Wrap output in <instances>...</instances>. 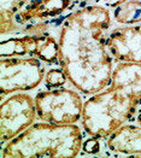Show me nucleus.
<instances>
[{
  "instance_id": "nucleus-17",
  "label": "nucleus",
  "mask_w": 141,
  "mask_h": 158,
  "mask_svg": "<svg viewBox=\"0 0 141 158\" xmlns=\"http://www.w3.org/2000/svg\"><path fill=\"white\" fill-rule=\"evenodd\" d=\"M138 122H139V123L141 124V114L139 115V116H138Z\"/></svg>"
},
{
  "instance_id": "nucleus-11",
  "label": "nucleus",
  "mask_w": 141,
  "mask_h": 158,
  "mask_svg": "<svg viewBox=\"0 0 141 158\" xmlns=\"http://www.w3.org/2000/svg\"><path fill=\"white\" fill-rule=\"evenodd\" d=\"M116 22L126 26L141 24V1L129 0L115 7L114 11Z\"/></svg>"
},
{
  "instance_id": "nucleus-3",
  "label": "nucleus",
  "mask_w": 141,
  "mask_h": 158,
  "mask_svg": "<svg viewBox=\"0 0 141 158\" xmlns=\"http://www.w3.org/2000/svg\"><path fill=\"white\" fill-rule=\"evenodd\" d=\"M141 98L127 87L115 82L93 94L82 110V127L90 136L109 138L136 111Z\"/></svg>"
},
{
  "instance_id": "nucleus-10",
  "label": "nucleus",
  "mask_w": 141,
  "mask_h": 158,
  "mask_svg": "<svg viewBox=\"0 0 141 158\" xmlns=\"http://www.w3.org/2000/svg\"><path fill=\"white\" fill-rule=\"evenodd\" d=\"M107 148L115 153L141 156V124H123L106 141Z\"/></svg>"
},
{
  "instance_id": "nucleus-6",
  "label": "nucleus",
  "mask_w": 141,
  "mask_h": 158,
  "mask_svg": "<svg viewBox=\"0 0 141 158\" xmlns=\"http://www.w3.org/2000/svg\"><path fill=\"white\" fill-rule=\"evenodd\" d=\"M38 117L35 99L27 93H16L0 106V140L6 144L30 127Z\"/></svg>"
},
{
  "instance_id": "nucleus-14",
  "label": "nucleus",
  "mask_w": 141,
  "mask_h": 158,
  "mask_svg": "<svg viewBox=\"0 0 141 158\" xmlns=\"http://www.w3.org/2000/svg\"><path fill=\"white\" fill-rule=\"evenodd\" d=\"M82 151L88 155H95L100 151V143L98 140V138L92 136L89 139H87L83 144H82Z\"/></svg>"
},
{
  "instance_id": "nucleus-15",
  "label": "nucleus",
  "mask_w": 141,
  "mask_h": 158,
  "mask_svg": "<svg viewBox=\"0 0 141 158\" xmlns=\"http://www.w3.org/2000/svg\"><path fill=\"white\" fill-rule=\"evenodd\" d=\"M126 1H129V0H103L104 4L106 6H109V7H117L118 5H121V4L126 2Z\"/></svg>"
},
{
  "instance_id": "nucleus-13",
  "label": "nucleus",
  "mask_w": 141,
  "mask_h": 158,
  "mask_svg": "<svg viewBox=\"0 0 141 158\" xmlns=\"http://www.w3.org/2000/svg\"><path fill=\"white\" fill-rule=\"evenodd\" d=\"M66 81H68V77L62 68L60 69H58V68L50 69L45 75V85L48 89L59 88L63 85H65Z\"/></svg>"
},
{
  "instance_id": "nucleus-2",
  "label": "nucleus",
  "mask_w": 141,
  "mask_h": 158,
  "mask_svg": "<svg viewBox=\"0 0 141 158\" xmlns=\"http://www.w3.org/2000/svg\"><path fill=\"white\" fill-rule=\"evenodd\" d=\"M82 132L76 124L33 123L7 141L2 158H74L82 150Z\"/></svg>"
},
{
  "instance_id": "nucleus-9",
  "label": "nucleus",
  "mask_w": 141,
  "mask_h": 158,
  "mask_svg": "<svg viewBox=\"0 0 141 158\" xmlns=\"http://www.w3.org/2000/svg\"><path fill=\"white\" fill-rule=\"evenodd\" d=\"M74 0H29L26 6L15 16V22L22 28L44 19L59 16L69 10Z\"/></svg>"
},
{
  "instance_id": "nucleus-12",
  "label": "nucleus",
  "mask_w": 141,
  "mask_h": 158,
  "mask_svg": "<svg viewBox=\"0 0 141 158\" xmlns=\"http://www.w3.org/2000/svg\"><path fill=\"white\" fill-rule=\"evenodd\" d=\"M28 2L29 0H0V23L15 21V16Z\"/></svg>"
},
{
  "instance_id": "nucleus-16",
  "label": "nucleus",
  "mask_w": 141,
  "mask_h": 158,
  "mask_svg": "<svg viewBox=\"0 0 141 158\" xmlns=\"http://www.w3.org/2000/svg\"><path fill=\"white\" fill-rule=\"evenodd\" d=\"M75 2H93V1H103V0H74Z\"/></svg>"
},
{
  "instance_id": "nucleus-5",
  "label": "nucleus",
  "mask_w": 141,
  "mask_h": 158,
  "mask_svg": "<svg viewBox=\"0 0 141 158\" xmlns=\"http://www.w3.org/2000/svg\"><path fill=\"white\" fill-rule=\"evenodd\" d=\"M34 99L41 121L54 124H75L82 118L83 103L76 91L53 88L39 92Z\"/></svg>"
},
{
  "instance_id": "nucleus-4",
  "label": "nucleus",
  "mask_w": 141,
  "mask_h": 158,
  "mask_svg": "<svg viewBox=\"0 0 141 158\" xmlns=\"http://www.w3.org/2000/svg\"><path fill=\"white\" fill-rule=\"evenodd\" d=\"M45 66L34 57H5L0 59V99L7 94L36 88L45 79Z\"/></svg>"
},
{
  "instance_id": "nucleus-1",
  "label": "nucleus",
  "mask_w": 141,
  "mask_h": 158,
  "mask_svg": "<svg viewBox=\"0 0 141 158\" xmlns=\"http://www.w3.org/2000/svg\"><path fill=\"white\" fill-rule=\"evenodd\" d=\"M111 17L106 7L93 5L74 11L59 33V64L68 81L83 94L93 95L111 83L112 56L106 45Z\"/></svg>"
},
{
  "instance_id": "nucleus-7",
  "label": "nucleus",
  "mask_w": 141,
  "mask_h": 158,
  "mask_svg": "<svg viewBox=\"0 0 141 158\" xmlns=\"http://www.w3.org/2000/svg\"><path fill=\"white\" fill-rule=\"evenodd\" d=\"M34 57L44 63H59V42L47 33L26 34L0 42V58Z\"/></svg>"
},
{
  "instance_id": "nucleus-8",
  "label": "nucleus",
  "mask_w": 141,
  "mask_h": 158,
  "mask_svg": "<svg viewBox=\"0 0 141 158\" xmlns=\"http://www.w3.org/2000/svg\"><path fill=\"white\" fill-rule=\"evenodd\" d=\"M106 45L117 62L141 63V24L114 29L107 36Z\"/></svg>"
}]
</instances>
